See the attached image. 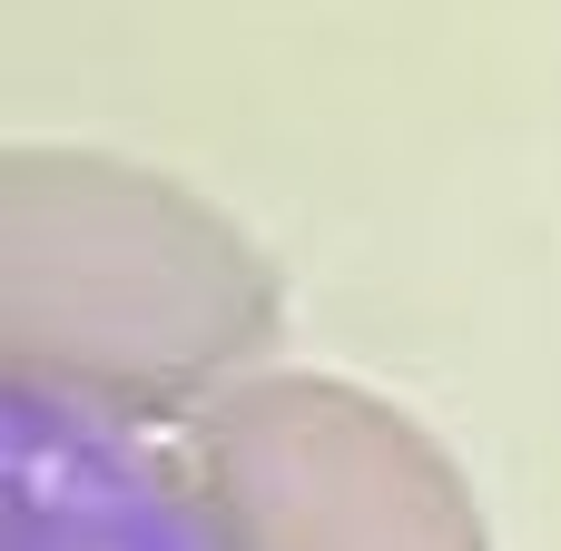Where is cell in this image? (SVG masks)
Segmentation results:
<instances>
[{
  "instance_id": "1",
  "label": "cell",
  "mask_w": 561,
  "mask_h": 551,
  "mask_svg": "<svg viewBox=\"0 0 561 551\" xmlns=\"http://www.w3.org/2000/svg\"><path fill=\"white\" fill-rule=\"evenodd\" d=\"M276 345V266L187 187L20 148L0 168V365L99 424H168L237 394Z\"/></svg>"
},
{
  "instance_id": "2",
  "label": "cell",
  "mask_w": 561,
  "mask_h": 551,
  "mask_svg": "<svg viewBox=\"0 0 561 551\" xmlns=\"http://www.w3.org/2000/svg\"><path fill=\"white\" fill-rule=\"evenodd\" d=\"M187 473L227 551H483L444 444L335 375H266L197 414Z\"/></svg>"
},
{
  "instance_id": "3",
  "label": "cell",
  "mask_w": 561,
  "mask_h": 551,
  "mask_svg": "<svg viewBox=\"0 0 561 551\" xmlns=\"http://www.w3.org/2000/svg\"><path fill=\"white\" fill-rule=\"evenodd\" d=\"M0 493L10 551H227L187 463L20 384L0 394Z\"/></svg>"
}]
</instances>
